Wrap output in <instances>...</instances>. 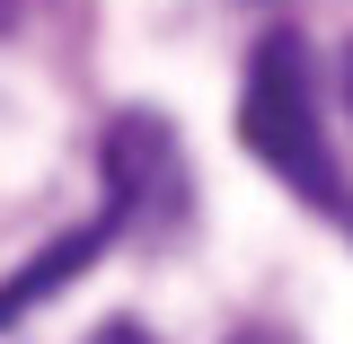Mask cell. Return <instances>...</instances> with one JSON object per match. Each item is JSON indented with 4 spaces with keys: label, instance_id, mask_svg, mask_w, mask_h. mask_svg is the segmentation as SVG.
I'll use <instances>...</instances> for the list:
<instances>
[{
    "label": "cell",
    "instance_id": "6da1fadb",
    "mask_svg": "<svg viewBox=\"0 0 353 344\" xmlns=\"http://www.w3.org/2000/svg\"><path fill=\"white\" fill-rule=\"evenodd\" d=\"M239 141L248 159L274 168V185H292L309 212H327L336 230H353V176L336 159V141L318 124V62L292 27L248 53V80H239Z\"/></svg>",
    "mask_w": 353,
    "mask_h": 344
},
{
    "label": "cell",
    "instance_id": "7a4b0ae2",
    "mask_svg": "<svg viewBox=\"0 0 353 344\" xmlns=\"http://www.w3.org/2000/svg\"><path fill=\"white\" fill-rule=\"evenodd\" d=\"M97 168H106V203L124 230H159L185 212V150L159 115H115L97 141Z\"/></svg>",
    "mask_w": 353,
    "mask_h": 344
},
{
    "label": "cell",
    "instance_id": "3957f363",
    "mask_svg": "<svg viewBox=\"0 0 353 344\" xmlns=\"http://www.w3.org/2000/svg\"><path fill=\"white\" fill-rule=\"evenodd\" d=\"M115 239H124L115 203H106L97 221H80V230H62V239H44V256H27L18 274H9V283H0V327H18V318H27V309L44 301V292H62V283H71L80 265H97L106 247H115Z\"/></svg>",
    "mask_w": 353,
    "mask_h": 344
},
{
    "label": "cell",
    "instance_id": "277c9868",
    "mask_svg": "<svg viewBox=\"0 0 353 344\" xmlns=\"http://www.w3.org/2000/svg\"><path fill=\"white\" fill-rule=\"evenodd\" d=\"M88 344H150V336H141V327H124V318H115V327H97V336H88Z\"/></svg>",
    "mask_w": 353,
    "mask_h": 344
},
{
    "label": "cell",
    "instance_id": "5b68a950",
    "mask_svg": "<svg viewBox=\"0 0 353 344\" xmlns=\"http://www.w3.org/2000/svg\"><path fill=\"white\" fill-rule=\"evenodd\" d=\"M230 344H292L283 327H248V336H230Z\"/></svg>",
    "mask_w": 353,
    "mask_h": 344
},
{
    "label": "cell",
    "instance_id": "8992f818",
    "mask_svg": "<svg viewBox=\"0 0 353 344\" xmlns=\"http://www.w3.org/2000/svg\"><path fill=\"white\" fill-rule=\"evenodd\" d=\"M345 106H353V44H345Z\"/></svg>",
    "mask_w": 353,
    "mask_h": 344
}]
</instances>
